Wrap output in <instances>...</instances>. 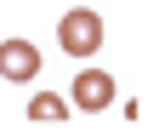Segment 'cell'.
I'll return each mask as SVG.
<instances>
[{"label": "cell", "instance_id": "cell-1", "mask_svg": "<svg viewBox=\"0 0 148 137\" xmlns=\"http://www.w3.org/2000/svg\"><path fill=\"white\" fill-rule=\"evenodd\" d=\"M57 40H63L69 57H91V52H103V17L91 6H69L57 23Z\"/></svg>", "mask_w": 148, "mask_h": 137}, {"label": "cell", "instance_id": "cell-2", "mask_svg": "<svg viewBox=\"0 0 148 137\" xmlns=\"http://www.w3.org/2000/svg\"><path fill=\"white\" fill-rule=\"evenodd\" d=\"M69 97H74V109L103 114V109L114 103V74H108V69H80V74H74V86H69Z\"/></svg>", "mask_w": 148, "mask_h": 137}, {"label": "cell", "instance_id": "cell-3", "mask_svg": "<svg viewBox=\"0 0 148 137\" xmlns=\"http://www.w3.org/2000/svg\"><path fill=\"white\" fill-rule=\"evenodd\" d=\"M0 74L17 80V86L34 80V74H40V52L29 46V40H0Z\"/></svg>", "mask_w": 148, "mask_h": 137}, {"label": "cell", "instance_id": "cell-4", "mask_svg": "<svg viewBox=\"0 0 148 137\" xmlns=\"http://www.w3.org/2000/svg\"><path fill=\"white\" fill-rule=\"evenodd\" d=\"M29 120L34 126H63L69 120V103L57 97V92H40V97H29Z\"/></svg>", "mask_w": 148, "mask_h": 137}]
</instances>
